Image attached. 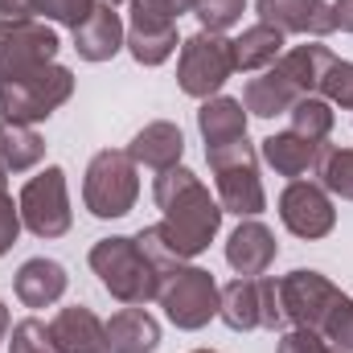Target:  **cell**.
<instances>
[{"label":"cell","mask_w":353,"mask_h":353,"mask_svg":"<svg viewBox=\"0 0 353 353\" xmlns=\"http://www.w3.org/2000/svg\"><path fill=\"white\" fill-rule=\"evenodd\" d=\"M157 205L165 210V218L148 230H140V247L152 255L157 267L169 263H189L201 251H210V243L222 230V205L218 197H210V189L197 181V173H189L185 165L165 169L152 185Z\"/></svg>","instance_id":"obj_1"},{"label":"cell","mask_w":353,"mask_h":353,"mask_svg":"<svg viewBox=\"0 0 353 353\" xmlns=\"http://www.w3.org/2000/svg\"><path fill=\"white\" fill-rule=\"evenodd\" d=\"M90 271L99 275V283L119 304H140L144 308L148 300H157L161 267L152 263V255L140 247V239H128V234L99 239L90 247Z\"/></svg>","instance_id":"obj_2"},{"label":"cell","mask_w":353,"mask_h":353,"mask_svg":"<svg viewBox=\"0 0 353 353\" xmlns=\"http://www.w3.org/2000/svg\"><path fill=\"white\" fill-rule=\"evenodd\" d=\"M205 161H210V173H214V185H218V205L226 214H239V218H259L263 214L267 193L263 181H259V152L247 136L234 140V144L205 148Z\"/></svg>","instance_id":"obj_3"},{"label":"cell","mask_w":353,"mask_h":353,"mask_svg":"<svg viewBox=\"0 0 353 353\" xmlns=\"http://www.w3.org/2000/svg\"><path fill=\"white\" fill-rule=\"evenodd\" d=\"M157 304L165 308V316L176 329L197 333L218 316V283L205 267L193 263H169L161 267V288H157Z\"/></svg>","instance_id":"obj_4"},{"label":"cell","mask_w":353,"mask_h":353,"mask_svg":"<svg viewBox=\"0 0 353 353\" xmlns=\"http://www.w3.org/2000/svg\"><path fill=\"white\" fill-rule=\"evenodd\" d=\"M140 197V165L132 161L128 148H103L94 152L83 176V201L94 218H123L132 214Z\"/></svg>","instance_id":"obj_5"},{"label":"cell","mask_w":353,"mask_h":353,"mask_svg":"<svg viewBox=\"0 0 353 353\" xmlns=\"http://www.w3.org/2000/svg\"><path fill=\"white\" fill-rule=\"evenodd\" d=\"M74 94V74L58 62L0 83V115L12 123H41Z\"/></svg>","instance_id":"obj_6"},{"label":"cell","mask_w":353,"mask_h":353,"mask_svg":"<svg viewBox=\"0 0 353 353\" xmlns=\"http://www.w3.org/2000/svg\"><path fill=\"white\" fill-rule=\"evenodd\" d=\"M234 74V46L226 33H210L197 29L193 37L181 41V58H176V87L189 99H214L218 90L230 83Z\"/></svg>","instance_id":"obj_7"},{"label":"cell","mask_w":353,"mask_h":353,"mask_svg":"<svg viewBox=\"0 0 353 353\" xmlns=\"http://www.w3.org/2000/svg\"><path fill=\"white\" fill-rule=\"evenodd\" d=\"M218 316L234 333L255 329H283V304H279V279L267 275H239L226 288H218Z\"/></svg>","instance_id":"obj_8"},{"label":"cell","mask_w":353,"mask_h":353,"mask_svg":"<svg viewBox=\"0 0 353 353\" xmlns=\"http://www.w3.org/2000/svg\"><path fill=\"white\" fill-rule=\"evenodd\" d=\"M17 205H21L25 230L37 234V239H62L70 230V222H74L70 193H66V173L58 165H46L37 176H29Z\"/></svg>","instance_id":"obj_9"},{"label":"cell","mask_w":353,"mask_h":353,"mask_svg":"<svg viewBox=\"0 0 353 353\" xmlns=\"http://www.w3.org/2000/svg\"><path fill=\"white\" fill-rule=\"evenodd\" d=\"M58 50H62V41L46 21H37V17L4 21L0 17V83L50 66L58 58Z\"/></svg>","instance_id":"obj_10"},{"label":"cell","mask_w":353,"mask_h":353,"mask_svg":"<svg viewBox=\"0 0 353 353\" xmlns=\"http://www.w3.org/2000/svg\"><path fill=\"white\" fill-rule=\"evenodd\" d=\"M337 288L329 275L312 271V267H296L288 275H279V304H283V321L292 329H312L321 333L329 308L337 304Z\"/></svg>","instance_id":"obj_11"},{"label":"cell","mask_w":353,"mask_h":353,"mask_svg":"<svg viewBox=\"0 0 353 353\" xmlns=\"http://www.w3.org/2000/svg\"><path fill=\"white\" fill-rule=\"evenodd\" d=\"M279 222L296 234V239H325L333 234L337 226V205H333V193L325 185H312V181H292L283 193H279Z\"/></svg>","instance_id":"obj_12"},{"label":"cell","mask_w":353,"mask_h":353,"mask_svg":"<svg viewBox=\"0 0 353 353\" xmlns=\"http://www.w3.org/2000/svg\"><path fill=\"white\" fill-rule=\"evenodd\" d=\"M128 54L140 62V66H161L176 54V21L173 17H161V12H148V8H132V21H128V37H123Z\"/></svg>","instance_id":"obj_13"},{"label":"cell","mask_w":353,"mask_h":353,"mask_svg":"<svg viewBox=\"0 0 353 353\" xmlns=\"http://www.w3.org/2000/svg\"><path fill=\"white\" fill-rule=\"evenodd\" d=\"M259 21L275 25L279 33H304V37H329L333 25V4L329 0H255Z\"/></svg>","instance_id":"obj_14"},{"label":"cell","mask_w":353,"mask_h":353,"mask_svg":"<svg viewBox=\"0 0 353 353\" xmlns=\"http://www.w3.org/2000/svg\"><path fill=\"white\" fill-rule=\"evenodd\" d=\"M123 37H128L123 17L115 12V4L103 0V4L90 8L87 21L74 29V50H79L83 62H111L123 50Z\"/></svg>","instance_id":"obj_15"},{"label":"cell","mask_w":353,"mask_h":353,"mask_svg":"<svg viewBox=\"0 0 353 353\" xmlns=\"http://www.w3.org/2000/svg\"><path fill=\"white\" fill-rule=\"evenodd\" d=\"M50 341H54V353H111L107 350V325L87 304L62 308L50 321Z\"/></svg>","instance_id":"obj_16"},{"label":"cell","mask_w":353,"mask_h":353,"mask_svg":"<svg viewBox=\"0 0 353 353\" xmlns=\"http://www.w3.org/2000/svg\"><path fill=\"white\" fill-rule=\"evenodd\" d=\"M275 255H279L275 234L267 230L263 222H255V218H243L234 226V234L226 239V263L234 267L239 275H267V267L275 263Z\"/></svg>","instance_id":"obj_17"},{"label":"cell","mask_w":353,"mask_h":353,"mask_svg":"<svg viewBox=\"0 0 353 353\" xmlns=\"http://www.w3.org/2000/svg\"><path fill=\"white\" fill-rule=\"evenodd\" d=\"M128 152H132L136 165L165 173V169H176V165H181V157H185V136H181L176 123L157 119V123H144V128L132 136Z\"/></svg>","instance_id":"obj_18"},{"label":"cell","mask_w":353,"mask_h":353,"mask_svg":"<svg viewBox=\"0 0 353 353\" xmlns=\"http://www.w3.org/2000/svg\"><path fill=\"white\" fill-rule=\"evenodd\" d=\"M321 144H325V140H304L300 132L288 128V132H271V136H267L263 144H259V157H263L279 176L300 181L308 169H316V161H321Z\"/></svg>","instance_id":"obj_19"},{"label":"cell","mask_w":353,"mask_h":353,"mask_svg":"<svg viewBox=\"0 0 353 353\" xmlns=\"http://www.w3.org/2000/svg\"><path fill=\"white\" fill-rule=\"evenodd\" d=\"M66 267L54 263V259H25L17 271V300L25 308H50L66 296Z\"/></svg>","instance_id":"obj_20"},{"label":"cell","mask_w":353,"mask_h":353,"mask_svg":"<svg viewBox=\"0 0 353 353\" xmlns=\"http://www.w3.org/2000/svg\"><path fill=\"white\" fill-rule=\"evenodd\" d=\"M157 345H161V325L140 304H128L107 321V350L111 353H152Z\"/></svg>","instance_id":"obj_21"},{"label":"cell","mask_w":353,"mask_h":353,"mask_svg":"<svg viewBox=\"0 0 353 353\" xmlns=\"http://www.w3.org/2000/svg\"><path fill=\"white\" fill-rule=\"evenodd\" d=\"M304 94L300 87L279 70V66H267L259 79H251L247 90H243V107L251 111V115H259V119H275V115H288L296 103H300Z\"/></svg>","instance_id":"obj_22"},{"label":"cell","mask_w":353,"mask_h":353,"mask_svg":"<svg viewBox=\"0 0 353 353\" xmlns=\"http://www.w3.org/2000/svg\"><path fill=\"white\" fill-rule=\"evenodd\" d=\"M197 132H201L205 148L234 144V140L247 136V107L230 94H214L197 107Z\"/></svg>","instance_id":"obj_23"},{"label":"cell","mask_w":353,"mask_h":353,"mask_svg":"<svg viewBox=\"0 0 353 353\" xmlns=\"http://www.w3.org/2000/svg\"><path fill=\"white\" fill-rule=\"evenodd\" d=\"M230 46H234V70H243V74L267 70V66H275L283 58V33L275 25H267V21L243 29Z\"/></svg>","instance_id":"obj_24"},{"label":"cell","mask_w":353,"mask_h":353,"mask_svg":"<svg viewBox=\"0 0 353 353\" xmlns=\"http://www.w3.org/2000/svg\"><path fill=\"white\" fill-rule=\"evenodd\" d=\"M46 161V140L33 123L0 119V165L8 173H29Z\"/></svg>","instance_id":"obj_25"},{"label":"cell","mask_w":353,"mask_h":353,"mask_svg":"<svg viewBox=\"0 0 353 353\" xmlns=\"http://www.w3.org/2000/svg\"><path fill=\"white\" fill-rule=\"evenodd\" d=\"M333 62H337V54L329 46H296L275 66L300 87V94H321V83H325V74H329Z\"/></svg>","instance_id":"obj_26"},{"label":"cell","mask_w":353,"mask_h":353,"mask_svg":"<svg viewBox=\"0 0 353 353\" xmlns=\"http://www.w3.org/2000/svg\"><path fill=\"white\" fill-rule=\"evenodd\" d=\"M316 176L321 185L341 197V201H353V148H337V144H321V161H316Z\"/></svg>","instance_id":"obj_27"},{"label":"cell","mask_w":353,"mask_h":353,"mask_svg":"<svg viewBox=\"0 0 353 353\" xmlns=\"http://www.w3.org/2000/svg\"><path fill=\"white\" fill-rule=\"evenodd\" d=\"M288 115H292V132H300L304 140H329L333 132V103L321 94H304Z\"/></svg>","instance_id":"obj_28"},{"label":"cell","mask_w":353,"mask_h":353,"mask_svg":"<svg viewBox=\"0 0 353 353\" xmlns=\"http://www.w3.org/2000/svg\"><path fill=\"white\" fill-rule=\"evenodd\" d=\"M247 0H193V17L201 21V29L210 33H226L243 21Z\"/></svg>","instance_id":"obj_29"},{"label":"cell","mask_w":353,"mask_h":353,"mask_svg":"<svg viewBox=\"0 0 353 353\" xmlns=\"http://www.w3.org/2000/svg\"><path fill=\"white\" fill-rule=\"evenodd\" d=\"M321 337H325L337 353H353V300L345 292H341L337 304L329 308V316H325V325H321Z\"/></svg>","instance_id":"obj_30"},{"label":"cell","mask_w":353,"mask_h":353,"mask_svg":"<svg viewBox=\"0 0 353 353\" xmlns=\"http://www.w3.org/2000/svg\"><path fill=\"white\" fill-rule=\"evenodd\" d=\"M90 8H94V0H33V17H46L66 29H79L90 17Z\"/></svg>","instance_id":"obj_31"},{"label":"cell","mask_w":353,"mask_h":353,"mask_svg":"<svg viewBox=\"0 0 353 353\" xmlns=\"http://www.w3.org/2000/svg\"><path fill=\"white\" fill-rule=\"evenodd\" d=\"M12 353H54V341H50V325H41L37 316L12 325V341H8Z\"/></svg>","instance_id":"obj_32"},{"label":"cell","mask_w":353,"mask_h":353,"mask_svg":"<svg viewBox=\"0 0 353 353\" xmlns=\"http://www.w3.org/2000/svg\"><path fill=\"white\" fill-rule=\"evenodd\" d=\"M321 99H329L333 107H350L353 111V62H333L325 83H321Z\"/></svg>","instance_id":"obj_33"},{"label":"cell","mask_w":353,"mask_h":353,"mask_svg":"<svg viewBox=\"0 0 353 353\" xmlns=\"http://www.w3.org/2000/svg\"><path fill=\"white\" fill-rule=\"evenodd\" d=\"M21 205L8 197V193H0V259L12 251V243L21 239Z\"/></svg>","instance_id":"obj_34"},{"label":"cell","mask_w":353,"mask_h":353,"mask_svg":"<svg viewBox=\"0 0 353 353\" xmlns=\"http://www.w3.org/2000/svg\"><path fill=\"white\" fill-rule=\"evenodd\" d=\"M275 353H333V345L321 333H312V329H292V333L279 337V350Z\"/></svg>","instance_id":"obj_35"},{"label":"cell","mask_w":353,"mask_h":353,"mask_svg":"<svg viewBox=\"0 0 353 353\" xmlns=\"http://www.w3.org/2000/svg\"><path fill=\"white\" fill-rule=\"evenodd\" d=\"M132 8H148V12H161V17H181V12H193V0H132Z\"/></svg>","instance_id":"obj_36"},{"label":"cell","mask_w":353,"mask_h":353,"mask_svg":"<svg viewBox=\"0 0 353 353\" xmlns=\"http://www.w3.org/2000/svg\"><path fill=\"white\" fill-rule=\"evenodd\" d=\"M0 17L4 21H25V17H33V0H0Z\"/></svg>","instance_id":"obj_37"},{"label":"cell","mask_w":353,"mask_h":353,"mask_svg":"<svg viewBox=\"0 0 353 353\" xmlns=\"http://www.w3.org/2000/svg\"><path fill=\"white\" fill-rule=\"evenodd\" d=\"M333 25L353 33V0H333Z\"/></svg>","instance_id":"obj_38"},{"label":"cell","mask_w":353,"mask_h":353,"mask_svg":"<svg viewBox=\"0 0 353 353\" xmlns=\"http://www.w3.org/2000/svg\"><path fill=\"white\" fill-rule=\"evenodd\" d=\"M4 337H8V308H4V300H0V345H4Z\"/></svg>","instance_id":"obj_39"},{"label":"cell","mask_w":353,"mask_h":353,"mask_svg":"<svg viewBox=\"0 0 353 353\" xmlns=\"http://www.w3.org/2000/svg\"><path fill=\"white\" fill-rule=\"evenodd\" d=\"M107 4H132V0H107Z\"/></svg>","instance_id":"obj_40"},{"label":"cell","mask_w":353,"mask_h":353,"mask_svg":"<svg viewBox=\"0 0 353 353\" xmlns=\"http://www.w3.org/2000/svg\"><path fill=\"white\" fill-rule=\"evenodd\" d=\"M193 353H218V350H193Z\"/></svg>","instance_id":"obj_41"}]
</instances>
